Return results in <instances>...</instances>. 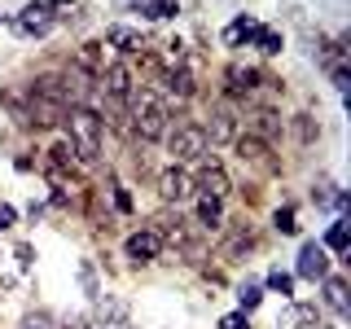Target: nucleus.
<instances>
[{"label": "nucleus", "mask_w": 351, "mask_h": 329, "mask_svg": "<svg viewBox=\"0 0 351 329\" xmlns=\"http://www.w3.org/2000/svg\"><path fill=\"white\" fill-rule=\"evenodd\" d=\"M250 44H255L263 58H277V53L285 49V40H281V31H277V27H259L255 36H250Z\"/></svg>", "instance_id": "16"}, {"label": "nucleus", "mask_w": 351, "mask_h": 329, "mask_svg": "<svg viewBox=\"0 0 351 329\" xmlns=\"http://www.w3.org/2000/svg\"><path fill=\"white\" fill-rule=\"evenodd\" d=\"M197 224H202V228H219V224H224V206H219V197H197Z\"/></svg>", "instance_id": "17"}, {"label": "nucleus", "mask_w": 351, "mask_h": 329, "mask_svg": "<svg viewBox=\"0 0 351 329\" xmlns=\"http://www.w3.org/2000/svg\"><path fill=\"white\" fill-rule=\"evenodd\" d=\"M294 272H299L303 281H325V277H329V250L321 246V241H303Z\"/></svg>", "instance_id": "7"}, {"label": "nucleus", "mask_w": 351, "mask_h": 329, "mask_svg": "<svg viewBox=\"0 0 351 329\" xmlns=\"http://www.w3.org/2000/svg\"><path fill=\"white\" fill-rule=\"evenodd\" d=\"M167 123H171L167 97H158L154 88H136L132 93V127H136V136L158 141V136H167Z\"/></svg>", "instance_id": "1"}, {"label": "nucleus", "mask_w": 351, "mask_h": 329, "mask_svg": "<svg viewBox=\"0 0 351 329\" xmlns=\"http://www.w3.org/2000/svg\"><path fill=\"white\" fill-rule=\"evenodd\" d=\"M62 119H66V127H71V145H75V154H80L84 162H93L97 154H101V127H106V119L97 114L93 106H71Z\"/></svg>", "instance_id": "2"}, {"label": "nucleus", "mask_w": 351, "mask_h": 329, "mask_svg": "<svg viewBox=\"0 0 351 329\" xmlns=\"http://www.w3.org/2000/svg\"><path fill=\"white\" fill-rule=\"evenodd\" d=\"M49 5H66V0H49Z\"/></svg>", "instance_id": "30"}, {"label": "nucleus", "mask_w": 351, "mask_h": 329, "mask_svg": "<svg viewBox=\"0 0 351 329\" xmlns=\"http://www.w3.org/2000/svg\"><path fill=\"white\" fill-rule=\"evenodd\" d=\"M237 127H241V119H237V110L233 101H219L211 106V123H206V145H228V141H237Z\"/></svg>", "instance_id": "5"}, {"label": "nucleus", "mask_w": 351, "mask_h": 329, "mask_svg": "<svg viewBox=\"0 0 351 329\" xmlns=\"http://www.w3.org/2000/svg\"><path fill=\"white\" fill-rule=\"evenodd\" d=\"M268 290H277L281 294V299H290V294H294V277H290V272H268Z\"/></svg>", "instance_id": "23"}, {"label": "nucleus", "mask_w": 351, "mask_h": 329, "mask_svg": "<svg viewBox=\"0 0 351 329\" xmlns=\"http://www.w3.org/2000/svg\"><path fill=\"white\" fill-rule=\"evenodd\" d=\"M123 250H128L132 263H154V259H158V250H162V233H158V228H141V233L128 237Z\"/></svg>", "instance_id": "8"}, {"label": "nucleus", "mask_w": 351, "mask_h": 329, "mask_svg": "<svg viewBox=\"0 0 351 329\" xmlns=\"http://www.w3.org/2000/svg\"><path fill=\"white\" fill-rule=\"evenodd\" d=\"M193 189H202V197H224V193H228V175L219 171L215 162H202V167H197Z\"/></svg>", "instance_id": "10"}, {"label": "nucleus", "mask_w": 351, "mask_h": 329, "mask_svg": "<svg viewBox=\"0 0 351 329\" xmlns=\"http://www.w3.org/2000/svg\"><path fill=\"white\" fill-rule=\"evenodd\" d=\"M106 44H114L123 58H136L141 49H145V40H141V31L123 27V22H114V27H106Z\"/></svg>", "instance_id": "9"}, {"label": "nucleus", "mask_w": 351, "mask_h": 329, "mask_svg": "<svg viewBox=\"0 0 351 329\" xmlns=\"http://www.w3.org/2000/svg\"><path fill=\"white\" fill-rule=\"evenodd\" d=\"M189 193H193V180H189L184 167H167V171H162V197H167V202H184Z\"/></svg>", "instance_id": "11"}, {"label": "nucleus", "mask_w": 351, "mask_h": 329, "mask_svg": "<svg viewBox=\"0 0 351 329\" xmlns=\"http://www.w3.org/2000/svg\"><path fill=\"white\" fill-rule=\"evenodd\" d=\"M255 132L263 141H277V114L272 110H263V114H255Z\"/></svg>", "instance_id": "24"}, {"label": "nucleus", "mask_w": 351, "mask_h": 329, "mask_svg": "<svg viewBox=\"0 0 351 329\" xmlns=\"http://www.w3.org/2000/svg\"><path fill=\"white\" fill-rule=\"evenodd\" d=\"M49 154H53V175H62V171L75 167V145H71V141H58Z\"/></svg>", "instance_id": "20"}, {"label": "nucleus", "mask_w": 351, "mask_h": 329, "mask_svg": "<svg viewBox=\"0 0 351 329\" xmlns=\"http://www.w3.org/2000/svg\"><path fill=\"white\" fill-rule=\"evenodd\" d=\"M224 80H228V97H246V93H255V88H259L263 75L255 71V66H228Z\"/></svg>", "instance_id": "12"}, {"label": "nucleus", "mask_w": 351, "mask_h": 329, "mask_svg": "<svg viewBox=\"0 0 351 329\" xmlns=\"http://www.w3.org/2000/svg\"><path fill=\"white\" fill-rule=\"evenodd\" d=\"M272 224H277V233H285V237L299 233V224H294V206H281V211L272 215Z\"/></svg>", "instance_id": "25"}, {"label": "nucleus", "mask_w": 351, "mask_h": 329, "mask_svg": "<svg viewBox=\"0 0 351 329\" xmlns=\"http://www.w3.org/2000/svg\"><path fill=\"white\" fill-rule=\"evenodd\" d=\"M97 316H101V321H123L128 303L123 299H97Z\"/></svg>", "instance_id": "22"}, {"label": "nucleus", "mask_w": 351, "mask_h": 329, "mask_svg": "<svg viewBox=\"0 0 351 329\" xmlns=\"http://www.w3.org/2000/svg\"><path fill=\"white\" fill-rule=\"evenodd\" d=\"M0 22H5V18H0Z\"/></svg>", "instance_id": "31"}, {"label": "nucleus", "mask_w": 351, "mask_h": 329, "mask_svg": "<svg viewBox=\"0 0 351 329\" xmlns=\"http://www.w3.org/2000/svg\"><path fill=\"white\" fill-rule=\"evenodd\" d=\"M14 224H18V211H14L9 202H0V233H9Z\"/></svg>", "instance_id": "27"}, {"label": "nucleus", "mask_w": 351, "mask_h": 329, "mask_svg": "<svg viewBox=\"0 0 351 329\" xmlns=\"http://www.w3.org/2000/svg\"><path fill=\"white\" fill-rule=\"evenodd\" d=\"M347 237H351V233H347V219H334L321 246H325V250H334V255H347Z\"/></svg>", "instance_id": "19"}, {"label": "nucleus", "mask_w": 351, "mask_h": 329, "mask_svg": "<svg viewBox=\"0 0 351 329\" xmlns=\"http://www.w3.org/2000/svg\"><path fill=\"white\" fill-rule=\"evenodd\" d=\"M162 93L167 97H193V75L184 71V66H171V71H162Z\"/></svg>", "instance_id": "13"}, {"label": "nucleus", "mask_w": 351, "mask_h": 329, "mask_svg": "<svg viewBox=\"0 0 351 329\" xmlns=\"http://www.w3.org/2000/svg\"><path fill=\"white\" fill-rule=\"evenodd\" d=\"M167 149H171L176 167H180V162H202L206 158V132L197 127V123H180L167 136Z\"/></svg>", "instance_id": "3"}, {"label": "nucleus", "mask_w": 351, "mask_h": 329, "mask_svg": "<svg viewBox=\"0 0 351 329\" xmlns=\"http://www.w3.org/2000/svg\"><path fill=\"white\" fill-rule=\"evenodd\" d=\"M97 80H101V93L110 101H132V93H136V80H132L128 62H114V66H106V71H97Z\"/></svg>", "instance_id": "6"}, {"label": "nucleus", "mask_w": 351, "mask_h": 329, "mask_svg": "<svg viewBox=\"0 0 351 329\" xmlns=\"http://www.w3.org/2000/svg\"><path fill=\"white\" fill-rule=\"evenodd\" d=\"M141 14H145L149 22H167V18L180 14V0H145V5H141Z\"/></svg>", "instance_id": "18"}, {"label": "nucleus", "mask_w": 351, "mask_h": 329, "mask_svg": "<svg viewBox=\"0 0 351 329\" xmlns=\"http://www.w3.org/2000/svg\"><path fill=\"white\" fill-rule=\"evenodd\" d=\"M255 31H259V22L241 14V18H233V22L224 27V44H228V49H241V44H250V36H255Z\"/></svg>", "instance_id": "14"}, {"label": "nucleus", "mask_w": 351, "mask_h": 329, "mask_svg": "<svg viewBox=\"0 0 351 329\" xmlns=\"http://www.w3.org/2000/svg\"><path fill=\"white\" fill-rule=\"evenodd\" d=\"M259 299H263V290H259L255 281H241V285H237V303H241V312H255Z\"/></svg>", "instance_id": "21"}, {"label": "nucleus", "mask_w": 351, "mask_h": 329, "mask_svg": "<svg viewBox=\"0 0 351 329\" xmlns=\"http://www.w3.org/2000/svg\"><path fill=\"white\" fill-rule=\"evenodd\" d=\"M80 281H84L88 299H101V285H97V272H93V263H84V268H80Z\"/></svg>", "instance_id": "26"}, {"label": "nucleus", "mask_w": 351, "mask_h": 329, "mask_svg": "<svg viewBox=\"0 0 351 329\" xmlns=\"http://www.w3.org/2000/svg\"><path fill=\"white\" fill-rule=\"evenodd\" d=\"M114 206H119V211H132V197L123 189H114Z\"/></svg>", "instance_id": "29"}, {"label": "nucleus", "mask_w": 351, "mask_h": 329, "mask_svg": "<svg viewBox=\"0 0 351 329\" xmlns=\"http://www.w3.org/2000/svg\"><path fill=\"white\" fill-rule=\"evenodd\" d=\"M325 303L334 307L338 316H351V303H347V281H343V277H325Z\"/></svg>", "instance_id": "15"}, {"label": "nucleus", "mask_w": 351, "mask_h": 329, "mask_svg": "<svg viewBox=\"0 0 351 329\" xmlns=\"http://www.w3.org/2000/svg\"><path fill=\"white\" fill-rule=\"evenodd\" d=\"M53 22H58V14H53L49 0H31V5L18 9L14 31H18L22 40H40V36H49V31H53Z\"/></svg>", "instance_id": "4"}, {"label": "nucleus", "mask_w": 351, "mask_h": 329, "mask_svg": "<svg viewBox=\"0 0 351 329\" xmlns=\"http://www.w3.org/2000/svg\"><path fill=\"white\" fill-rule=\"evenodd\" d=\"M219 329H250V321H246V312H228L224 321H219Z\"/></svg>", "instance_id": "28"}]
</instances>
